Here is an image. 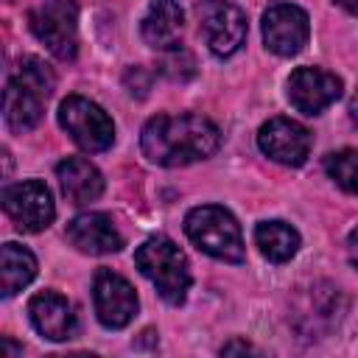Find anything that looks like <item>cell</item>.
Masks as SVG:
<instances>
[{
	"label": "cell",
	"mask_w": 358,
	"mask_h": 358,
	"mask_svg": "<svg viewBox=\"0 0 358 358\" xmlns=\"http://www.w3.org/2000/svg\"><path fill=\"white\" fill-rule=\"evenodd\" d=\"M235 350H241V352H249V350H252V347H249V344H243V341H238V344H235V341H232V344H227V347H224V350H221V352H235Z\"/></svg>",
	"instance_id": "obj_22"
},
{
	"label": "cell",
	"mask_w": 358,
	"mask_h": 358,
	"mask_svg": "<svg viewBox=\"0 0 358 358\" xmlns=\"http://www.w3.org/2000/svg\"><path fill=\"white\" fill-rule=\"evenodd\" d=\"M257 145L268 159L296 168V165H302L308 159L313 137L302 123H296L291 117H271V120H266L260 126Z\"/></svg>",
	"instance_id": "obj_11"
},
{
	"label": "cell",
	"mask_w": 358,
	"mask_h": 358,
	"mask_svg": "<svg viewBox=\"0 0 358 358\" xmlns=\"http://www.w3.org/2000/svg\"><path fill=\"white\" fill-rule=\"evenodd\" d=\"M333 3H338L344 11H350V14H355V17H358V0H333Z\"/></svg>",
	"instance_id": "obj_21"
},
{
	"label": "cell",
	"mask_w": 358,
	"mask_h": 358,
	"mask_svg": "<svg viewBox=\"0 0 358 358\" xmlns=\"http://www.w3.org/2000/svg\"><path fill=\"white\" fill-rule=\"evenodd\" d=\"M36 277V257L20 243H3L0 249V291L3 296H14Z\"/></svg>",
	"instance_id": "obj_17"
},
{
	"label": "cell",
	"mask_w": 358,
	"mask_h": 358,
	"mask_svg": "<svg viewBox=\"0 0 358 358\" xmlns=\"http://www.w3.org/2000/svg\"><path fill=\"white\" fill-rule=\"evenodd\" d=\"M28 25L34 36L62 62L76 59L78 50V3L76 0H42L31 14Z\"/></svg>",
	"instance_id": "obj_5"
},
{
	"label": "cell",
	"mask_w": 358,
	"mask_h": 358,
	"mask_svg": "<svg viewBox=\"0 0 358 358\" xmlns=\"http://www.w3.org/2000/svg\"><path fill=\"white\" fill-rule=\"evenodd\" d=\"M199 28L213 56L227 59L238 53L246 39V14L229 0H201L196 6Z\"/></svg>",
	"instance_id": "obj_7"
},
{
	"label": "cell",
	"mask_w": 358,
	"mask_h": 358,
	"mask_svg": "<svg viewBox=\"0 0 358 358\" xmlns=\"http://www.w3.org/2000/svg\"><path fill=\"white\" fill-rule=\"evenodd\" d=\"M185 232L187 238L210 257L224 260V263H241L246 255L241 224L235 215L218 204H201L193 207L185 215Z\"/></svg>",
	"instance_id": "obj_4"
},
{
	"label": "cell",
	"mask_w": 358,
	"mask_h": 358,
	"mask_svg": "<svg viewBox=\"0 0 358 358\" xmlns=\"http://www.w3.org/2000/svg\"><path fill=\"white\" fill-rule=\"evenodd\" d=\"M255 246L271 263H285L299 249V232L285 221H260L255 227Z\"/></svg>",
	"instance_id": "obj_18"
},
{
	"label": "cell",
	"mask_w": 358,
	"mask_h": 358,
	"mask_svg": "<svg viewBox=\"0 0 358 358\" xmlns=\"http://www.w3.org/2000/svg\"><path fill=\"white\" fill-rule=\"evenodd\" d=\"M347 255H350V263L358 268V227L350 232V238H347Z\"/></svg>",
	"instance_id": "obj_20"
},
{
	"label": "cell",
	"mask_w": 358,
	"mask_h": 358,
	"mask_svg": "<svg viewBox=\"0 0 358 358\" xmlns=\"http://www.w3.org/2000/svg\"><path fill=\"white\" fill-rule=\"evenodd\" d=\"M341 95V78L322 67H296L288 76V101L302 115L324 112Z\"/></svg>",
	"instance_id": "obj_12"
},
{
	"label": "cell",
	"mask_w": 358,
	"mask_h": 358,
	"mask_svg": "<svg viewBox=\"0 0 358 358\" xmlns=\"http://www.w3.org/2000/svg\"><path fill=\"white\" fill-rule=\"evenodd\" d=\"M185 31V14L179 8L176 0H151L143 22H140V34L145 39V45H151L154 50H173L182 39Z\"/></svg>",
	"instance_id": "obj_15"
},
{
	"label": "cell",
	"mask_w": 358,
	"mask_h": 358,
	"mask_svg": "<svg viewBox=\"0 0 358 358\" xmlns=\"http://www.w3.org/2000/svg\"><path fill=\"white\" fill-rule=\"evenodd\" d=\"M92 305L103 327L120 330L137 313V294L126 277L115 274L112 268H98L92 277Z\"/></svg>",
	"instance_id": "obj_9"
},
{
	"label": "cell",
	"mask_w": 358,
	"mask_h": 358,
	"mask_svg": "<svg viewBox=\"0 0 358 358\" xmlns=\"http://www.w3.org/2000/svg\"><path fill=\"white\" fill-rule=\"evenodd\" d=\"M310 36L308 14L294 3H274L263 14V42L277 56H296Z\"/></svg>",
	"instance_id": "obj_10"
},
{
	"label": "cell",
	"mask_w": 358,
	"mask_h": 358,
	"mask_svg": "<svg viewBox=\"0 0 358 358\" xmlns=\"http://www.w3.org/2000/svg\"><path fill=\"white\" fill-rule=\"evenodd\" d=\"M218 126L196 112L185 115H154L140 131V148L148 162L162 168H179L207 159L218 151Z\"/></svg>",
	"instance_id": "obj_1"
},
{
	"label": "cell",
	"mask_w": 358,
	"mask_h": 358,
	"mask_svg": "<svg viewBox=\"0 0 358 358\" xmlns=\"http://www.w3.org/2000/svg\"><path fill=\"white\" fill-rule=\"evenodd\" d=\"M59 123L84 151H106L115 143L112 117L84 95H67L59 103Z\"/></svg>",
	"instance_id": "obj_6"
},
{
	"label": "cell",
	"mask_w": 358,
	"mask_h": 358,
	"mask_svg": "<svg viewBox=\"0 0 358 358\" xmlns=\"http://www.w3.org/2000/svg\"><path fill=\"white\" fill-rule=\"evenodd\" d=\"M28 316H31V324L36 327V333L50 338V341H64V338L76 336L73 305L56 291L34 294L31 302H28Z\"/></svg>",
	"instance_id": "obj_13"
},
{
	"label": "cell",
	"mask_w": 358,
	"mask_h": 358,
	"mask_svg": "<svg viewBox=\"0 0 358 358\" xmlns=\"http://www.w3.org/2000/svg\"><path fill=\"white\" fill-rule=\"evenodd\" d=\"M56 176L62 185V193L73 204H90L103 193V176L101 171L84 159V157H67L56 165Z\"/></svg>",
	"instance_id": "obj_16"
},
{
	"label": "cell",
	"mask_w": 358,
	"mask_h": 358,
	"mask_svg": "<svg viewBox=\"0 0 358 358\" xmlns=\"http://www.w3.org/2000/svg\"><path fill=\"white\" fill-rule=\"evenodd\" d=\"M327 176L347 193H358V148H341L324 157Z\"/></svg>",
	"instance_id": "obj_19"
},
{
	"label": "cell",
	"mask_w": 358,
	"mask_h": 358,
	"mask_svg": "<svg viewBox=\"0 0 358 358\" xmlns=\"http://www.w3.org/2000/svg\"><path fill=\"white\" fill-rule=\"evenodd\" d=\"M70 243L84 255H112L120 252L123 235L115 229L112 218L103 213H81L67 224Z\"/></svg>",
	"instance_id": "obj_14"
},
{
	"label": "cell",
	"mask_w": 358,
	"mask_h": 358,
	"mask_svg": "<svg viewBox=\"0 0 358 358\" xmlns=\"http://www.w3.org/2000/svg\"><path fill=\"white\" fill-rule=\"evenodd\" d=\"M3 347H6V355H17V352H22V347H17V344H11L8 338H3Z\"/></svg>",
	"instance_id": "obj_23"
},
{
	"label": "cell",
	"mask_w": 358,
	"mask_h": 358,
	"mask_svg": "<svg viewBox=\"0 0 358 358\" xmlns=\"http://www.w3.org/2000/svg\"><path fill=\"white\" fill-rule=\"evenodd\" d=\"M134 263L140 274L154 282L159 296L168 305H182L187 291H190V268L185 252L165 235H154L145 243L137 246Z\"/></svg>",
	"instance_id": "obj_3"
},
{
	"label": "cell",
	"mask_w": 358,
	"mask_h": 358,
	"mask_svg": "<svg viewBox=\"0 0 358 358\" xmlns=\"http://www.w3.org/2000/svg\"><path fill=\"white\" fill-rule=\"evenodd\" d=\"M56 87L53 70L36 59L25 56L17 67V73L8 78L3 92V117L11 131H31L45 112V101L50 98Z\"/></svg>",
	"instance_id": "obj_2"
},
{
	"label": "cell",
	"mask_w": 358,
	"mask_h": 358,
	"mask_svg": "<svg viewBox=\"0 0 358 358\" xmlns=\"http://www.w3.org/2000/svg\"><path fill=\"white\" fill-rule=\"evenodd\" d=\"M3 210L22 232H42L56 215L53 196H50L48 185L39 179L6 185L3 187Z\"/></svg>",
	"instance_id": "obj_8"
}]
</instances>
